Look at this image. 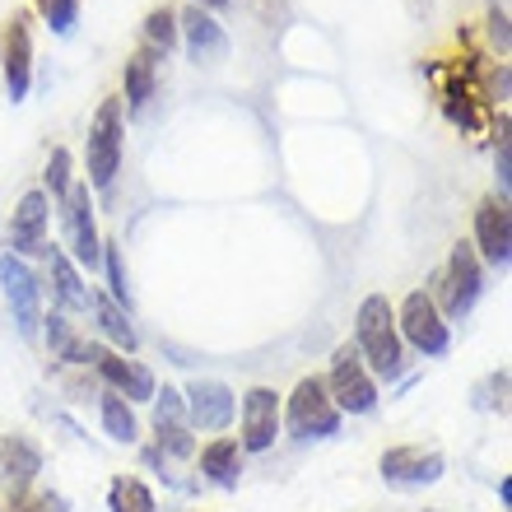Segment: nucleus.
Returning a JSON list of instances; mask_svg holds the SVG:
<instances>
[{"label":"nucleus","instance_id":"4468645a","mask_svg":"<svg viewBox=\"0 0 512 512\" xmlns=\"http://www.w3.org/2000/svg\"><path fill=\"white\" fill-rule=\"evenodd\" d=\"M154 438H159V452H168V457H191L196 452L182 391H173V387L154 391Z\"/></svg>","mask_w":512,"mask_h":512},{"label":"nucleus","instance_id":"2eb2a0df","mask_svg":"<svg viewBox=\"0 0 512 512\" xmlns=\"http://www.w3.org/2000/svg\"><path fill=\"white\" fill-rule=\"evenodd\" d=\"M443 471H447L443 452H424V447H391V452H382V480L387 485L419 489L443 480Z\"/></svg>","mask_w":512,"mask_h":512},{"label":"nucleus","instance_id":"412c9836","mask_svg":"<svg viewBox=\"0 0 512 512\" xmlns=\"http://www.w3.org/2000/svg\"><path fill=\"white\" fill-rule=\"evenodd\" d=\"M0 471L10 475L14 503H19V499H24V489H28V480L42 471L38 447L28 443V438H5V447H0Z\"/></svg>","mask_w":512,"mask_h":512},{"label":"nucleus","instance_id":"c85d7f7f","mask_svg":"<svg viewBox=\"0 0 512 512\" xmlns=\"http://www.w3.org/2000/svg\"><path fill=\"white\" fill-rule=\"evenodd\" d=\"M103 270H108V289H112V303H131V284H126V261H122V247L117 243H103Z\"/></svg>","mask_w":512,"mask_h":512},{"label":"nucleus","instance_id":"423d86ee","mask_svg":"<svg viewBox=\"0 0 512 512\" xmlns=\"http://www.w3.org/2000/svg\"><path fill=\"white\" fill-rule=\"evenodd\" d=\"M280 424L294 438H331V433L340 429V410L336 401L326 396V382L322 378H303L294 387V396H289V405H280Z\"/></svg>","mask_w":512,"mask_h":512},{"label":"nucleus","instance_id":"f03ea898","mask_svg":"<svg viewBox=\"0 0 512 512\" xmlns=\"http://www.w3.org/2000/svg\"><path fill=\"white\" fill-rule=\"evenodd\" d=\"M122 149H126V108L122 98H103L84 135V168H89V191H108L122 173Z\"/></svg>","mask_w":512,"mask_h":512},{"label":"nucleus","instance_id":"4be33fe9","mask_svg":"<svg viewBox=\"0 0 512 512\" xmlns=\"http://www.w3.org/2000/svg\"><path fill=\"white\" fill-rule=\"evenodd\" d=\"M89 308L98 312V326H103V336H108L117 350L135 354V345H140V340H135V326H131V317H126L122 303H112L108 294H94V289H89Z\"/></svg>","mask_w":512,"mask_h":512},{"label":"nucleus","instance_id":"cd10ccee","mask_svg":"<svg viewBox=\"0 0 512 512\" xmlns=\"http://www.w3.org/2000/svg\"><path fill=\"white\" fill-rule=\"evenodd\" d=\"M42 14V24L52 28L56 38H70V28L80 19V0H33Z\"/></svg>","mask_w":512,"mask_h":512},{"label":"nucleus","instance_id":"f257e3e1","mask_svg":"<svg viewBox=\"0 0 512 512\" xmlns=\"http://www.w3.org/2000/svg\"><path fill=\"white\" fill-rule=\"evenodd\" d=\"M354 350H359V359H364V368L373 378L391 382L405 373V345H401V331H396V308H391L387 294H368L359 303Z\"/></svg>","mask_w":512,"mask_h":512},{"label":"nucleus","instance_id":"7c9ffc66","mask_svg":"<svg viewBox=\"0 0 512 512\" xmlns=\"http://www.w3.org/2000/svg\"><path fill=\"white\" fill-rule=\"evenodd\" d=\"M14 512H61V499L56 494H38V499H19Z\"/></svg>","mask_w":512,"mask_h":512},{"label":"nucleus","instance_id":"1a4fd4ad","mask_svg":"<svg viewBox=\"0 0 512 512\" xmlns=\"http://www.w3.org/2000/svg\"><path fill=\"white\" fill-rule=\"evenodd\" d=\"M177 38H182V47H187V56L196 66H219L229 56V33L201 5H187V10L177 14Z\"/></svg>","mask_w":512,"mask_h":512},{"label":"nucleus","instance_id":"2f4dec72","mask_svg":"<svg viewBox=\"0 0 512 512\" xmlns=\"http://www.w3.org/2000/svg\"><path fill=\"white\" fill-rule=\"evenodd\" d=\"M191 5H201V10H210V14H215V10H229L233 0H191Z\"/></svg>","mask_w":512,"mask_h":512},{"label":"nucleus","instance_id":"9b49d317","mask_svg":"<svg viewBox=\"0 0 512 512\" xmlns=\"http://www.w3.org/2000/svg\"><path fill=\"white\" fill-rule=\"evenodd\" d=\"M480 266H508V247H512V229H508V196H485L475 205V238H471Z\"/></svg>","mask_w":512,"mask_h":512},{"label":"nucleus","instance_id":"0eeeda50","mask_svg":"<svg viewBox=\"0 0 512 512\" xmlns=\"http://www.w3.org/2000/svg\"><path fill=\"white\" fill-rule=\"evenodd\" d=\"M396 331H401V345H415L424 359H438L452 345V331H447L443 312L433 308V294H424V289L405 294L401 312H396Z\"/></svg>","mask_w":512,"mask_h":512},{"label":"nucleus","instance_id":"ddd939ff","mask_svg":"<svg viewBox=\"0 0 512 512\" xmlns=\"http://www.w3.org/2000/svg\"><path fill=\"white\" fill-rule=\"evenodd\" d=\"M89 364L98 368V378L108 382V391H117L122 401H154V373H149L140 359H122V354L103 350V345H89Z\"/></svg>","mask_w":512,"mask_h":512},{"label":"nucleus","instance_id":"9d476101","mask_svg":"<svg viewBox=\"0 0 512 512\" xmlns=\"http://www.w3.org/2000/svg\"><path fill=\"white\" fill-rule=\"evenodd\" d=\"M0 284H5V298H10L19 331H24V336H38V326H42V284H38V275H33L19 256L5 252L0 256Z\"/></svg>","mask_w":512,"mask_h":512},{"label":"nucleus","instance_id":"b1692460","mask_svg":"<svg viewBox=\"0 0 512 512\" xmlns=\"http://www.w3.org/2000/svg\"><path fill=\"white\" fill-rule=\"evenodd\" d=\"M42 322H47V345H52V354H61L70 364H89V340H80L70 331L66 312H52V317H42Z\"/></svg>","mask_w":512,"mask_h":512},{"label":"nucleus","instance_id":"bb28decb","mask_svg":"<svg viewBox=\"0 0 512 512\" xmlns=\"http://www.w3.org/2000/svg\"><path fill=\"white\" fill-rule=\"evenodd\" d=\"M75 163H70V149L66 145H56L52 149V159H47V168H42V191L52 196L56 205L66 201V191H70V182H75V173H70Z\"/></svg>","mask_w":512,"mask_h":512},{"label":"nucleus","instance_id":"dca6fc26","mask_svg":"<svg viewBox=\"0 0 512 512\" xmlns=\"http://www.w3.org/2000/svg\"><path fill=\"white\" fill-rule=\"evenodd\" d=\"M280 433V391L275 387H252L243 396V452H266Z\"/></svg>","mask_w":512,"mask_h":512},{"label":"nucleus","instance_id":"6e6552de","mask_svg":"<svg viewBox=\"0 0 512 512\" xmlns=\"http://www.w3.org/2000/svg\"><path fill=\"white\" fill-rule=\"evenodd\" d=\"M0 61H5V94H10V103H24L28 89H33V28H28L24 10H14L5 19Z\"/></svg>","mask_w":512,"mask_h":512},{"label":"nucleus","instance_id":"a211bd4d","mask_svg":"<svg viewBox=\"0 0 512 512\" xmlns=\"http://www.w3.org/2000/svg\"><path fill=\"white\" fill-rule=\"evenodd\" d=\"M159 61L163 52H154V47H135L131 56H126V70H122V108L131 112H145L149 108V98H154V84H159Z\"/></svg>","mask_w":512,"mask_h":512},{"label":"nucleus","instance_id":"393cba45","mask_svg":"<svg viewBox=\"0 0 512 512\" xmlns=\"http://www.w3.org/2000/svg\"><path fill=\"white\" fill-rule=\"evenodd\" d=\"M108 508L112 512H159V508H154V494H149L135 475H117V480H112Z\"/></svg>","mask_w":512,"mask_h":512},{"label":"nucleus","instance_id":"c756f323","mask_svg":"<svg viewBox=\"0 0 512 512\" xmlns=\"http://www.w3.org/2000/svg\"><path fill=\"white\" fill-rule=\"evenodd\" d=\"M489 42L508 56V10H503V5H494V10H489Z\"/></svg>","mask_w":512,"mask_h":512},{"label":"nucleus","instance_id":"a878e982","mask_svg":"<svg viewBox=\"0 0 512 512\" xmlns=\"http://www.w3.org/2000/svg\"><path fill=\"white\" fill-rule=\"evenodd\" d=\"M177 10H168V5H154V10L145 14V47H154V52H173L177 47Z\"/></svg>","mask_w":512,"mask_h":512},{"label":"nucleus","instance_id":"aec40b11","mask_svg":"<svg viewBox=\"0 0 512 512\" xmlns=\"http://www.w3.org/2000/svg\"><path fill=\"white\" fill-rule=\"evenodd\" d=\"M201 471H205V480L219 489L238 485V475H243V447H238V438H215V443L201 452Z\"/></svg>","mask_w":512,"mask_h":512},{"label":"nucleus","instance_id":"20e7f679","mask_svg":"<svg viewBox=\"0 0 512 512\" xmlns=\"http://www.w3.org/2000/svg\"><path fill=\"white\" fill-rule=\"evenodd\" d=\"M326 396L336 401L340 415H373L378 410V382H373V373L364 368V359H359V350L354 345H340L336 354H331V373H326Z\"/></svg>","mask_w":512,"mask_h":512},{"label":"nucleus","instance_id":"39448f33","mask_svg":"<svg viewBox=\"0 0 512 512\" xmlns=\"http://www.w3.org/2000/svg\"><path fill=\"white\" fill-rule=\"evenodd\" d=\"M61 224H66V256L84 270L103 266V238H98L94 219V191L89 182H70L66 201H61Z\"/></svg>","mask_w":512,"mask_h":512},{"label":"nucleus","instance_id":"5701e85b","mask_svg":"<svg viewBox=\"0 0 512 512\" xmlns=\"http://www.w3.org/2000/svg\"><path fill=\"white\" fill-rule=\"evenodd\" d=\"M98 415H103V429H108L112 443H135V438H140V429H135V415H131V401H122L117 391H103Z\"/></svg>","mask_w":512,"mask_h":512},{"label":"nucleus","instance_id":"f3484780","mask_svg":"<svg viewBox=\"0 0 512 512\" xmlns=\"http://www.w3.org/2000/svg\"><path fill=\"white\" fill-rule=\"evenodd\" d=\"M182 401H187V424L191 429H205V433H219L233 424V391L224 382H191L182 391Z\"/></svg>","mask_w":512,"mask_h":512},{"label":"nucleus","instance_id":"7ed1b4c3","mask_svg":"<svg viewBox=\"0 0 512 512\" xmlns=\"http://www.w3.org/2000/svg\"><path fill=\"white\" fill-rule=\"evenodd\" d=\"M438 298H433V308L443 312V322H461V317H471V308L480 303V289H485V266H480V256H475L471 243H457L452 256H447V266L438 270Z\"/></svg>","mask_w":512,"mask_h":512},{"label":"nucleus","instance_id":"6ab92c4d","mask_svg":"<svg viewBox=\"0 0 512 512\" xmlns=\"http://www.w3.org/2000/svg\"><path fill=\"white\" fill-rule=\"evenodd\" d=\"M47 270H52V294L61 303V312H84L89 308V289L80 280V266L66 256V247H47Z\"/></svg>","mask_w":512,"mask_h":512},{"label":"nucleus","instance_id":"f8f14e48","mask_svg":"<svg viewBox=\"0 0 512 512\" xmlns=\"http://www.w3.org/2000/svg\"><path fill=\"white\" fill-rule=\"evenodd\" d=\"M47 219H52V201L47 191L33 187L19 196L10 215V256H38L47 252Z\"/></svg>","mask_w":512,"mask_h":512}]
</instances>
